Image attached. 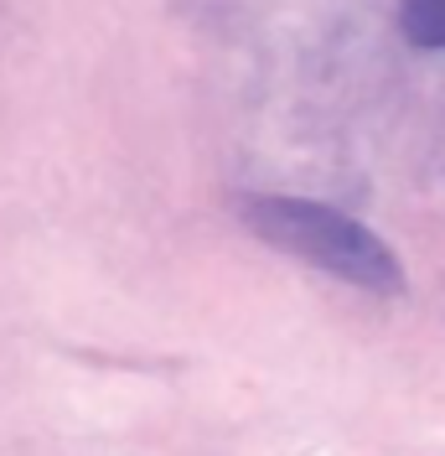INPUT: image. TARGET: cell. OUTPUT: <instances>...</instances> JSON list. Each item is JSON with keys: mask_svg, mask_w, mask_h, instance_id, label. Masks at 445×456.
Returning a JSON list of instances; mask_svg holds the SVG:
<instances>
[{"mask_svg": "<svg viewBox=\"0 0 445 456\" xmlns=\"http://www.w3.org/2000/svg\"><path fill=\"white\" fill-rule=\"evenodd\" d=\"M244 224L275 244L285 255H301L306 265L327 270L336 281L347 285H362V290H399L404 285V270L393 249L362 228L358 218L336 213L327 202H306V198H244L239 202Z\"/></svg>", "mask_w": 445, "mask_h": 456, "instance_id": "obj_1", "label": "cell"}, {"mask_svg": "<svg viewBox=\"0 0 445 456\" xmlns=\"http://www.w3.org/2000/svg\"><path fill=\"white\" fill-rule=\"evenodd\" d=\"M399 31L425 47V53H441L445 47V0H399Z\"/></svg>", "mask_w": 445, "mask_h": 456, "instance_id": "obj_2", "label": "cell"}]
</instances>
